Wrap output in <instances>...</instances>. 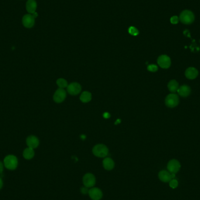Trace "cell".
<instances>
[{
  "mask_svg": "<svg viewBox=\"0 0 200 200\" xmlns=\"http://www.w3.org/2000/svg\"><path fill=\"white\" fill-rule=\"evenodd\" d=\"M179 19L183 23L190 25L192 23L195 19V16L193 12L190 10H184L180 15Z\"/></svg>",
  "mask_w": 200,
  "mask_h": 200,
  "instance_id": "6da1fadb",
  "label": "cell"
},
{
  "mask_svg": "<svg viewBox=\"0 0 200 200\" xmlns=\"http://www.w3.org/2000/svg\"><path fill=\"white\" fill-rule=\"evenodd\" d=\"M5 167L9 170H13L16 169L18 166V159L14 155H8L6 156L4 160Z\"/></svg>",
  "mask_w": 200,
  "mask_h": 200,
  "instance_id": "7a4b0ae2",
  "label": "cell"
},
{
  "mask_svg": "<svg viewBox=\"0 0 200 200\" xmlns=\"http://www.w3.org/2000/svg\"><path fill=\"white\" fill-rule=\"evenodd\" d=\"M93 153L96 157H104L108 155V149L105 145L98 144L96 145L93 149Z\"/></svg>",
  "mask_w": 200,
  "mask_h": 200,
  "instance_id": "3957f363",
  "label": "cell"
},
{
  "mask_svg": "<svg viewBox=\"0 0 200 200\" xmlns=\"http://www.w3.org/2000/svg\"><path fill=\"white\" fill-rule=\"evenodd\" d=\"M179 103V97L177 94L172 93L166 97L165 104L169 108H174Z\"/></svg>",
  "mask_w": 200,
  "mask_h": 200,
  "instance_id": "277c9868",
  "label": "cell"
},
{
  "mask_svg": "<svg viewBox=\"0 0 200 200\" xmlns=\"http://www.w3.org/2000/svg\"><path fill=\"white\" fill-rule=\"evenodd\" d=\"M68 94L72 96H75L79 94L82 91V87L78 82H72L68 85L67 88Z\"/></svg>",
  "mask_w": 200,
  "mask_h": 200,
  "instance_id": "5b68a950",
  "label": "cell"
},
{
  "mask_svg": "<svg viewBox=\"0 0 200 200\" xmlns=\"http://www.w3.org/2000/svg\"><path fill=\"white\" fill-rule=\"evenodd\" d=\"M157 63L162 68H168L171 65L170 58L165 54L161 55L157 59Z\"/></svg>",
  "mask_w": 200,
  "mask_h": 200,
  "instance_id": "8992f818",
  "label": "cell"
},
{
  "mask_svg": "<svg viewBox=\"0 0 200 200\" xmlns=\"http://www.w3.org/2000/svg\"><path fill=\"white\" fill-rule=\"evenodd\" d=\"M83 184L87 188L92 187L96 184V177L91 173H87L84 175L82 179Z\"/></svg>",
  "mask_w": 200,
  "mask_h": 200,
  "instance_id": "52a82bcc",
  "label": "cell"
},
{
  "mask_svg": "<svg viewBox=\"0 0 200 200\" xmlns=\"http://www.w3.org/2000/svg\"><path fill=\"white\" fill-rule=\"evenodd\" d=\"M180 167H181L180 163L176 159L171 160L167 164V169L170 173L176 174L180 170Z\"/></svg>",
  "mask_w": 200,
  "mask_h": 200,
  "instance_id": "ba28073f",
  "label": "cell"
},
{
  "mask_svg": "<svg viewBox=\"0 0 200 200\" xmlns=\"http://www.w3.org/2000/svg\"><path fill=\"white\" fill-rule=\"evenodd\" d=\"M66 96V91L63 89L59 88L56 91L53 96V100L56 103H60L65 100Z\"/></svg>",
  "mask_w": 200,
  "mask_h": 200,
  "instance_id": "9c48e42d",
  "label": "cell"
},
{
  "mask_svg": "<svg viewBox=\"0 0 200 200\" xmlns=\"http://www.w3.org/2000/svg\"><path fill=\"white\" fill-rule=\"evenodd\" d=\"M22 23L27 28H32L35 24V18L31 14H26L22 18Z\"/></svg>",
  "mask_w": 200,
  "mask_h": 200,
  "instance_id": "30bf717a",
  "label": "cell"
},
{
  "mask_svg": "<svg viewBox=\"0 0 200 200\" xmlns=\"http://www.w3.org/2000/svg\"><path fill=\"white\" fill-rule=\"evenodd\" d=\"M90 198L93 200H100L103 197L101 190L98 188H92L89 191Z\"/></svg>",
  "mask_w": 200,
  "mask_h": 200,
  "instance_id": "8fae6325",
  "label": "cell"
},
{
  "mask_svg": "<svg viewBox=\"0 0 200 200\" xmlns=\"http://www.w3.org/2000/svg\"><path fill=\"white\" fill-rule=\"evenodd\" d=\"M26 145L29 148L32 149L37 148L39 146V141L35 136H30L26 139Z\"/></svg>",
  "mask_w": 200,
  "mask_h": 200,
  "instance_id": "7c38bea8",
  "label": "cell"
},
{
  "mask_svg": "<svg viewBox=\"0 0 200 200\" xmlns=\"http://www.w3.org/2000/svg\"><path fill=\"white\" fill-rule=\"evenodd\" d=\"M185 77L190 80H193L197 78L198 75V70L194 67H188L185 72Z\"/></svg>",
  "mask_w": 200,
  "mask_h": 200,
  "instance_id": "4fadbf2b",
  "label": "cell"
},
{
  "mask_svg": "<svg viewBox=\"0 0 200 200\" xmlns=\"http://www.w3.org/2000/svg\"><path fill=\"white\" fill-rule=\"evenodd\" d=\"M191 89L187 85H183L178 89L177 93L179 96L182 97H187L189 96L191 93Z\"/></svg>",
  "mask_w": 200,
  "mask_h": 200,
  "instance_id": "5bb4252c",
  "label": "cell"
},
{
  "mask_svg": "<svg viewBox=\"0 0 200 200\" xmlns=\"http://www.w3.org/2000/svg\"><path fill=\"white\" fill-rule=\"evenodd\" d=\"M159 178L164 183L170 182L171 180L173 179L171 177V173H170L169 171L166 170H162L159 172Z\"/></svg>",
  "mask_w": 200,
  "mask_h": 200,
  "instance_id": "9a60e30c",
  "label": "cell"
},
{
  "mask_svg": "<svg viewBox=\"0 0 200 200\" xmlns=\"http://www.w3.org/2000/svg\"><path fill=\"white\" fill-rule=\"evenodd\" d=\"M37 7V4L35 0H28L26 2V8L27 11L30 14H33L35 12V11Z\"/></svg>",
  "mask_w": 200,
  "mask_h": 200,
  "instance_id": "2e32d148",
  "label": "cell"
},
{
  "mask_svg": "<svg viewBox=\"0 0 200 200\" xmlns=\"http://www.w3.org/2000/svg\"><path fill=\"white\" fill-rule=\"evenodd\" d=\"M115 164L112 159L110 157L105 158L103 160V166L104 169L107 170H111L114 167Z\"/></svg>",
  "mask_w": 200,
  "mask_h": 200,
  "instance_id": "e0dca14e",
  "label": "cell"
},
{
  "mask_svg": "<svg viewBox=\"0 0 200 200\" xmlns=\"http://www.w3.org/2000/svg\"><path fill=\"white\" fill-rule=\"evenodd\" d=\"M35 155V152L33 150V149L28 148L25 149V150L23 152V156L25 159L30 160L32 159Z\"/></svg>",
  "mask_w": 200,
  "mask_h": 200,
  "instance_id": "ac0fdd59",
  "label": "cell"
},
{
  "mask_svg": "<svg viewBox=\"0 0 200 200\" xmlns=\"http://www.w3.org/2000/svg\"><path fill=\"white\" fill-rule=\"evenodd\" d=\"M167 87H168V89H169V91L172 93H174L176 91H177L178 89L179 88L178 83L175 80H171L170 82H169Z\"/></svg>",
  "mask_w": 200,
  "mask_h": 200,
  "instance_id": "d6986e66",
  "label": "cell"
},
{
  "mask_svg": "<svg viewBox=\"0 0 200 200\" xmlns=\"http://www.w3.org/2000/svg\"><path fill=\"white\" fill-rule=\"evenodd\" d=\"M92 98V96L91 94L89 92V91H84L82 93L80 99L81 100V101L82 103H89V101H91Z\"/></svg>",
  "mask_w": 200,
  "mask_h": 200,
  "instance_id": "ffe728a7",
  "label": "cell"
},
{
  "mask_svg": "<svg viewBox=\"0 0 200 200\" xmlns=\"http://www.w3.org/2000/svg\"><path fill=\"white\" fill-rule=\"evenodd\" d=\"M56 83H57L58 86L61 89L66 88V87H67V86H68L67 82L64 79H59L57 80Z\"/></svg>",
  "mask_w": 200,
  "mask_h": 200,
  "instance_id": "44dd1931",
  "label": "cell"
},
{
  "mask_svg": "<svg viewBox=\"0 0 200 200\" xmlns=\"http://www.w3.org/2000/svg\"><path fill=\"white\" fill-rule=\"evenodd\" d=\"M128 32L133 36H137L139 34V30L134 26H130L128 29Z\"/></svg>",
  "mask_w": 200,
  "mask_h": 200,
  "instance_id": "7402d4cb",
  "label": "cell"
},
{
  "mask_svg": "<svg viewBox=\"0 0 200 200\" xmlns=\"http://www.w3.org/2000/svg\"><path fill=\"white\" fill-rule=\"evenodd\" d=\"M169 185L171 188H176L178 185L177 180H176V179L171 180L170 183H169Z\"/></svg>",
  "mask_w": 200,
  "mask_h": 200,
  "instance_id": "603a6c76",
  "label": "cell"
},
{
  "mask_svg": "<svg viewBox=\"0 0 200 200\" xmlns=\"http://www.w3.org/2000/svg\"><path fill=\"white\" fill-rule=\"evenodd\" d=\"M148 70L151 72H156L158 70V67L155 65H150L148 66Z\"/></svg>",
  "mask_w": 200,
  "mask_h": 200,
  "instance_id": "cb8c5ba5",
  "label": "cell"
},
{
  "mask_svg": "<svg viewBox=\"0 0 200 200\" xmlns=\"http://www.w3.org/2000/svg\"><path fill=\"white\" fill-rule=\"evenodd\" d=\"M178 17L177 16H173L171 18L170 22L172 24H177L178 22Z\"/></svg>",
  "mask_w": 200,
  "mask_h": 200,
  "instance_id": "d4e9b609",
  "label": "cell"
},
{
  "mask_svg": "<svg viewBox=\"0 0 200 200\" xmlns=\"http://www.w3.org/2000/svg\"><path fill=\"white\" fill-rule=\"evenodd\" d=\"M104 117L106 119L109 118L110 117V114L108 112H105L104 114Z\"/></svg>",
  "mask_w": 200,
  "mask_h": 200,
  "instance_id": "484cf974",
  "label": "cell"
},
{
  "mask_svg": "<svg viewBox=\"0 0 200 200\" xmlns=\"http://www.w3.org/2000/svg\"><path fill=\"white\" fill-rule=\"evenodd\" d=\"M3 169H4V165L2 162H0V174H1L2 173Z\"/></svg>",
  "mask_w": 200,
  "mask_h": 200,
  "instance_id": "4316f807",
  "label": "cell"
},
{
  "mask_svg": "<svg viewBox=\"0 0 200 200\" xmlns=\"http://www.w3.org/2000/svg\"><path fill=\"white\" fill-rule=\"evenodd\" d=\"M89 190H88L86 188H82V193L83 194H86V193L89 192Z\"/></svg>",
  "mask_w": 200,
  "mask_h": 200,
  "instance_id": "83f0119b",
  "label": "cell"
},
{
  "mask_svg": "<svg viewBox=\"0 0 200 200\" xmlns=\"http://www.w3.org/2000/svg\"><path fill=\"white\" fill-rule=\"evenodd\" d=\"M2 186H3V182H2L1 178H0V190L2 188Z\"/></svg>",
  "mask_w": 200,
  "mask_h": 200,
  "instance_id": "f1b7e54d",
  "label": "cell"
},
{
  "mask_svg": "<svg viewBox=\"0 0 200 200\" xmlns=\"http://www.w3.org/2000/svg\"><path fill=\"white\" fill-rule=\"evenodd\" d=\"M32 15H33V17H34V18H36V17H37V12H35V13H33V14H32Z\"/></svg>",
  "mask_w": 200,
  "mask_h": 200,
  "instance_id": "f546056e",
  "label": "cell"
},
{
  "mask_svg": "<svg viewBox=\"0 0 200 200\" xmlns=\"http://www.w3.org/2000/svg\"><path fill=\"white\" fill-rule=\"evenodd\" d=\"M118 122H119V123L120 122V120L118 119V120H117V121L115 122V124H118Z\"/></svg>",
  "mask_w": 200,
  "mask_h": 200,
  "instance_id": "4dcf8cb0",
  "label": "cell"
}]
</instances>
